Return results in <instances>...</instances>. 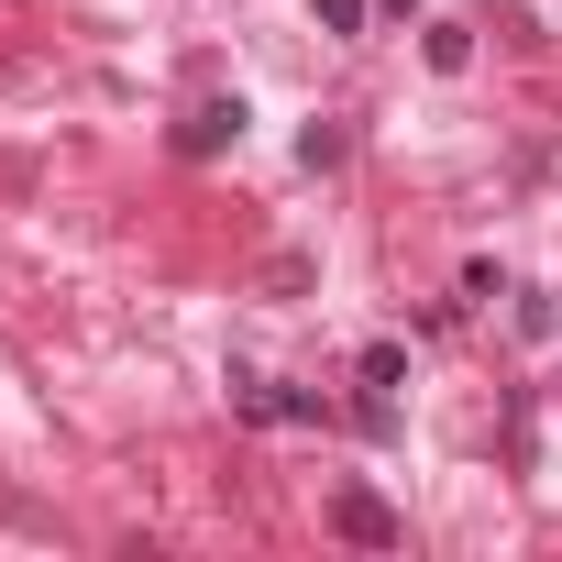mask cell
<instances>
[{
    "instance_id": "3957f363",
    "label": "cell",
    "mask_w": 562,
    "mask_h": 562,
    "mask_svg": "<svg viewBox=\"0 0 562 562\" xmlns=\"http://www.w3.org/2000/svg\"><path fill=\"white\" fill-rule=\"evenodd\" d=\"M232 408H243V419H321V397H299V386H265V375H232Z\"/></svg>"
},
{
    "instance_id": "5b68a950",
    "label": "cell",
    "mask_w": 562,
    "mask_h": 562,
    "mask_svg": "<svg viewBox=\"0 0 562 562\" xmlns=\"http://www.w3.org/2000/svg\"><path fill=\"white\" fill-rule=\"evenodd\" d=\"M342 155H353L342 122H310V133H299V166H342Z\"/></svg>"
},
{
    "instance_id": "6da1fadb",
    "label": "cell",
    "mask_w": 562,
    "mask_h": 562,
    "mask_svg": "<svg viewBox=\"0 0 562 562\" xmlns=\"http://www.w3.org/2000/svg\"><path fill=\"white\" fill-rule=\"evenodd\" d=\"M331 529H342L353 551H397V540H408V518H397L375 485H342V496H331Z\"/></svg>"
},
{
    "instance_id": "7a4b0ae2",
    "label": "cell",
    "mask_w": 562,
    "mask_h": 562,
    "mask_svg": "<svg viewBox=\"0 0 562 562\" xmlns=\"http://www.w3.org/2000/svg\"><path fill=\"white\" fill-rule=\"evenodd\" d=\"M232 144H243V100H221V89H210V100H188L177 155H188V166H210V155H232Z\"/></svg>"
},
{
    "instance_id": "52a82bcc",
    "label": "cell",
    "mask_w": 562,
    "mask_h": 562,
    "mask_svg": "<svg viewBox=\"0 0 562 562\" xmlns=\"http://www.w3.org/2000/svg\"><path fill=\"white\" fill-rule=\"evenodd\" d=\"M310 12H321V34H364V12H375V0H310Z\"/></svg>"
},
{
    "instance_id": "8992f818",
    "label": "cell",
    "mask_w": 562,
    "mask_h": 562,
    "mask_svg": "<svg viewBox=\"0 0 562 562\" xmlns=\"http://www.w3.org/2000/svg\"><path fill=\"white\" fill-rule=\"evenodd\" d=\"M310 288V254H265V299H299Z\"/></svg>"
},
{
    "instance_id": "277c9868",
    "label": "cell",
    "mask_w": 562,
    "mask_h": 562,
    "mask_svg": "<svg viewBox=\"0 0 562 562\" xmlns=\"http://www.w3.org/2000/svg\"><path fill=\"white\" fill-rule=\"evenodd\" d=\"M419 56H430V78H463V67H474V34H463V23H430Z\"/></svg>"
}]
</instances>
